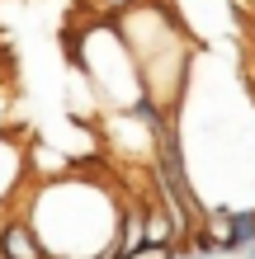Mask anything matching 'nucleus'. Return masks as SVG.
Returning <instances> with one entry per match:
<instances>
[{"mask_svg":"<svg viewBox=\"0 0 255 259\" xmlns=\"http://www.w3.org/2000/svg\"><path fill=\"white\" fill-rule=\"evenodd\" d=\"M123 203L95 179L66 175L28 198V226L38 231L48 259H95L114 245Z\"/></svg>","mask_w":255,"mask_h":259,"instance_id":"obj_1","label":"nucleus"},{"mask_svg":"<svg viewBox=\"0 0 255 259\" xmlns=\"http://www.w3.org/2000/svg\"><path fill=\"white\" fill-rule=\"evenodd\" d=\"M0 259H48V250H43L38 231L28 226V217L5 212V222H0Z\"/></svg>","mask_w":255,"mask_h":259,"instance_id":"obj_2","label":"nucleus"},{"mask_svg":"<svg viewBox=\"0 0 255 259\" xmlns=\"http://www.w3.org/2000/svg\"><path fill=\"white\" fill-rule=\"evenodd\" d=\"M24 175H28L24 146L14 142V132H0V212L14 203V189L24 184Z\"/></svg>","mask_w":255,"mask_h":259,"instance_id":"obj_3","label":"nucleus"},{"mask_svg":"<svg viewBox=\"0 0 255 259\" xmlns=\"http://www.w3.org/2000/svg\"><path fill=\"white\" fill-rule=\"evenodd\" d=\"M179 231H175V222H170V212L161 207V203H152V207H142V240H147V250H166L170 240H175Z\"/></svg>","mask_w":255,"mask_h":259,"instance_id":"obj_4","label":"nucleus"},{"mask_svg":"<svg viewBox=\"0 0 255 259\" xmlns=\"http://www.w3.org/2000/svg\"><path fill=\"white\" fill-rule=\"evenodd\" d=\"M95 10H109V14H118V10H128V5H137V0H90Z\"/></svg>","mask_w":255,"mask_h":259,"instance_id":"obj_5","label":"nucleus"},{"mask_svg":"<svg viewBox=\"0 0 255 259\" xmlns=\"http://www.w3.org/2000/svg\"><path fill=\"white\" fill-rule=\"evenodd\" d=\"M232 259H255V245H246V250H236Z\"/></svg>","mask_w":255,"mask_h":259,"instance_id":"obj_6","label":"nucleus"}]
</instances>
